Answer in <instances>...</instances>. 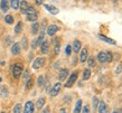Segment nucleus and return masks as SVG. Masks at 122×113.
Returning a JSON list of instances; mask_svg holds the SVG:
<instances>
[{"label":"nucleus","instance_id":"f257e3e1","mask_svg":"<svg viewBox=\"0 0 122 113\" xmlns=\"http://www.w3.org/2000/svg\"><path fill=\"white\" fill-rule=\"evenodd\" d=\"M25 15H26L27 20H28V21H31V22H36V20H37V18H38V14H37V11H36V9L34 7H30V6H29V8L27 9Z\"/></svg>","mask_w":122,"mask_h":113},{"label":"nucleus","instance_id":"f03ea898","mask_svg":"<svg viewBox=\"0 0 122 113\" xmlns=\"http://www.w3.org/2000/svg\"><path fill=\"white\" fill-rule=\"evenodd\" d=\"M22 71H24V65L21 63H16L12 65V68H11V73H12V76L15 78H18L20 75L22 74Z\"/></svg>","mask_w":122,"mask_h":113},{"label":"nucleus","instance_id":"7ed1b4c3","mask_svg":"<svg viewBox=\"0 0 122 113\" xmlns=\"http://www.w3.org/2000/svg\"><path fill=\"white\" fill-rule=\"evenodd\" d=\"M77 76H78V72H77V71H74V72H73V73L68 76V80H67L66 84H65L64 86H65L66 88L72 87V86L74 85V83L76 82V80H77Z\"/></svg>","mask_w":122,"mask_h":113},{"label":"nucleus","instance_id":"20e7f679","mask_svg":"<svg viewBox=\"0 0 122 113\" xmlns=\"http://www.w3.org/2000/svg\"><path fill=\"white\" fill-rule=\"evenodd\" d=\"M44 64H45L44 57H37V58H35V61L33 62V68L34 69H39L44 66Z\"/></svg>","mask_w":122,"mask_h":113},{"label":"nucleus","instance_id":"39448f33","mask_svg":"<svg viewBox=\"0 0 122 113\" xmlns=\"http://www.w3.org/2000/svg\"><path fill=\"white\" fill-rule=\"evenodd\" d=\"M34 110H35V105L31 101H27L25 103V106H24V111L22 113H34Z\"/></svg>","mask_w":122,"mask_h":113},{"label":"nucleus","instance_id":"423d86ee","mask_svg":"<svg viewBox=\"0 0 122 113\" xmlns=\"http://www.w3.org/2000/svg\"><path fill=\"white\" fill-rule=\"evenodd\" d=\"M61 88H62V84L59 83H55L54 85H53V87L51 88V95L52 96H57L58 95V93L61 92Z\"/></svg>","mask_w":122,"mask_h":113},{"label":"nucleus","instance_id":"0eeeda50","mask_svg":"<svg viewBox=\"0 0 122 113\" xmlns=\"http://www.w3.org/2000/svg\"><path fill=\"white\" fill-rule=\"evenodd\" d=\"M58 30H59V27H58V26H56V25H49L47 27V30H46V31H47V35H48V36H54V35H55V34L57 33Z\"/></svg>","mask_w":122,"mask_h":113},{"label":"nucleus","instance_id":"6e6552de","mask_svg":"<svg viewBox=\"0 0 122 113\" xmlns=\"http://www.w3.org/2000/svg\"><path fill=\"white\" fill-rule=\"evenodd\" d=\"M44 7L46 10L49 11V14H52V15H57L59 12V9L57 7H55V6H52V5H48V4H45Z\"/></svg>","mask_w":122,"mask_h":113},{"label":"nucleus","instance_id":"1a4fd4ad","mask_svg":"<svg viewBox=\"0 0 122 113\" xmlns=\"http://www.w3.org/2000/svg\"><path fill=\"white\" fill-rule=\"evenodd\" d=\"M68 74H70V72H68V69H67V68H62V69H61V72H59L58 80L61 81V82H63V81H65V80L67 78V76H68Z\"/></svg>","mask_w":122,"mask_h":113},{"label":"nucleus","instance_id":"9d476101","mask_svg":"<svg viewBox=\"0 0 122 113\" xmlns=\"http://www.w3.org/2000/svg\"><path fill=\"white\" fill-rule=\"evenodd\" d=\"M89 58V53H87V49L86 48H83L81 51V54H80V62L84 63L85 61H87Z\"/></svg>","mask_w":122,"mask_h":113},{"label":"nucleus","instance_id":"9b49d317","mask_svg":"<svg viewBox=\"0 0 122 113\" xmlns=\"http://www.w3.org/2000/svg\"><path fill=\"white\" fill-rule=\"evenodd\" d=\"M82 48V44L81 41L78 39H75L74 41H73V46H72V51H74V53H78V51H81Z\"/></svg>","mask_w":122,"mask_h":113},{"label":"nucleus","instance_id":"f8f14e48","mask_svg":"<svg viewBox=\"0 0 122 113\" xmlns=\"http://www.w3.org/2000/svg\"><path fill=\"white\" fill-rule=\"evenodd\" d=\"M99 113H107V106L103 101H99V105H97Z\"/></svg>","mask_w":122,"mask_h":113},{"label":"nucleus","instance_id":"ddd939ff","mask_svg":"<svg viewBox=\"0 0 122 113\" xmlns=\"http://www.w3.org/2000/svg\"><path fill=\"white\" fill-rule=\"evenodd\" d=\"M48 49H49V44H48L47 40H44L41 44V51L43 54H47L48 51H49Z\"/></svg>","mask_w":122,"mask_h":113},{"label":"nucleus","instance_id":"4468645a","mask_svg":"<svg viewBox=\"0 0 122 113\" xmlns=\"http://www.w3.org/2000/svg\"><path fill=\"white\" fill-rule=\"evenodd\" d=\"M20 44L18 43H16V44L12 45V47H11V54L12 55H19L20 54Z\"/></svg>","mask_w":122,"mask_h":113},{"label":"nucleus","instance_id":"2eb2a0df","mask_svg":"<svg viewBox=\"0 0 122 113\" xmlns=\"http://www.w3.org/2000/svg\"><path fill=\"white\" fill-rule=\"evenodd\" d=\"M9 92H8V87L6 85H1L0 86V96L1 98H7Z\"/></svg>","mask_w":122,"mask_h":113},{"label":"nucleus","instance_id":"dca6fc26","mask_svg":"<svg viewBox=\"0 0 122 113\" xmlns=\"http://www.w3.org/2000/svg\"><path fill=\"white\" fill-rule=\"evenodd\" d=\"M19 8H20L21 14H26L27 9L29 8V6H28V2H27V1H20V6H19Z\"/></svg>","mask_w":122,"mask_h":113},{"label":"nucleus","instance_id":"f3484780","mask_svg":"<svg viewBox=\"0 0 122 113\" xmlns=\"http://www.w3.org/2000/svg\"><path fill=\"white\" fill-rule=\"evenodd\" d=\"M0 8H1V10L4 11V12H7L8 9H9V2H8L7 0H2L0 2Z\"/></svg>","mask_w":122,"mask_h":113},{"label":"nucleus","instance_id":"a211bd4d","mask_svg":"<svg viewBox=\"0 0 122 113\" xmlns=\"http://www.w3.org/2000/svg\"><path fill=\"white\" fill-rule=\"evenodd\" d=\"M97 59L100 63H107V53L104 51H100L97 54Z\"/></svg>","mask_w":122,"mask_h":113},{"label":"nucleus","instance_id":"6ab92c4d","mask_svg":"<svg viewBox=\"0 0 122 113\" xmlns=\"http://www.w3.org/2000/svg\"><path fill=\"white\" fill-rule=\"evenodd\" d=\"M82 100H77L76 101V104H75V108H74V112L73 113H81L82 111Z\"/></svg>","mask_w":122,"mask_h":113},{"label":"nucleus","instance_id":"aec40b11","mask_svg":"<svg viewBox=\"0 0 122 113\" xmlns=\"http://www.w3.org/2000/svg\"><path fill=\"white\" fill-rule=\"evenodd\" d=\"M45 102H46V101H45V98H43V96L38 98L37 102H36V108H37V110H41V108L45 105Z\"/></svg>","mask_w":122,"mask_h":113},{"label":"nucleus","instance_id":"412c9836","mask_svg":"<svg viewBox=\"0 0 122 113\" xmlns=\"http://www.w3.org/2000/svg\"><path fill=\"white\" fill-rule=\"evenodd\" d=\"M99 38H100V39H102L103 41H105V43H107V44H112V45L115 44L114 40L111 39V38H107V37L104 36V35H99Z\"/></svg>","mask_w":122,"mask_h":113},{"label":"nucleus","instance_id":"4be33fe9","mask_svg":"<svg viewBox=\"0 0 122 113\" xmlns=\"http://www.w3.org/2000/svg\"><path fill=\"white\" fill-rule=\"evenodd\" d=\"M38 31H39V24L38 22H34L33 26H31V33H33V35H36Z\"/></svg>","mask_w":122,"mask_h":113},{"label":"nucleus","instance_id":"5701e85b","mask_svg":"<svg viewBox=\"0 0 122 113\" xmlns=\"http://www.w3.org/2000/svg\"><path fill=\"white\" fill-rule=\"evenodd\" d=\"M90 77H91V71H90V68H85L83 71V80L87 81Z\"/></svg>","mask_w":122,"mask_h":113},{"label":"nucleus","instance_id":"b1692460","mask_svg":"<svg viewBox=\"0 0 122 113\" xmlns=\"http://www.w3.org/2000/svg\"><path fill=\"white\" fill-rule=\"evenodd\" d=\"M45 83H46V80H45L44 75L38 76V78H37V85H38V86H39V87H41L43 85H45Z\"/></svg>","mask_w":122,"mask_h":113},{"label":"nucleus","instance_id":"393cba45","mask_svg":"<svg viewBox=\"0 0 122 113\" xmlns=\"http://www.w3.org/2000/svg\"><path fill=\"white\" fill-rule=\"evenodd\" d=\"M9 4H10L11 8L16 10V9H18L19 6H20V1H19V0H12V1H10Z\"/></svg>","mask_w":122,"mask_h":113},{"label":"nucleus","instance_id":"a878e982","mask_svg":"<svg viewBox=\"0 0 122 113\" xmlns=\"http://www.w3.org/2000/svg\"><path fill=\"white\" fill-rule=\"evenodd\" d=\"M30 78H31V77H30V72L27 69V71H25V73H24V75H22V81H24L25 83H27Z\"/></svg>","mask_w":122,"mask_h":113},{"label":"nucleus","instance_id":"bb28decb","mask_svg":"<svg viewBox=\"0 0 122 113\" xmlns=\"http://www.w3.org/2000/svg\"><path fill=\"white\" fill-rule=\"evenodd\" d=\"M5 21L7 22L8 25H12L14 24V17L11 15H6V17H5Z\"/></svg>","mask_w":122,"mask_h":113},{"label":"nucleus","instance_id":"cd10ccee","mask_svg":"<svg viewBox=\"0 0 122 113\" xmlns=\"http://www.w3.org/2000/svg\"><path fill=\"white\" fill-rule=\"evenodd\" d=\"M21 30H22V22L19 21V22H17V25L15 27V33L19 34V33H21Z\"/></svg>","mask_w":122,"mask_h":113},{"label":"nucleus","instance_id":"c85d7f7f","mask_svg":"<svg viewBox=\"0 0 122 113\" xmlns=\"http://www.w3.org/2000/svg\"><path fill=\"white\" fill-rule=\"evenodd\" d=\"M21 112V104L20 103H17L15 106H14V109H12V113H20Z\"/></svg>","mask_w":122,"mask_h":113},{"label":"nucleus","instance_id":"c756f323","mask_svg":"<svg viewBox=\"0 0 122 113\" xmlns=\"http://www.w3.org/2000/svg\"><path fill=\"white\" fill-rule=\"evenodd\" d=\"M87 64H89L90 67H94L95 66V58H94V56H91L87 58Z\"/></svg>","mask_w":122,"mask_h":113},{"label":"nucleus","instance_id":"7c9ffc66","mask_svg":"<svg viewBox=\"0 0 122 113\" xmlns=\"http://www.w3.org/2000/svg\"><path fill=\"white\" fill-rule=\"evenodd\" d=\"M92 105H93V110L95 111L96 109H97V105H99V98H96V96H94L92 100Z\"/></svg>","mask_w":122,"mask_h":113},{"label":"nucleus","instance_id":"2f4dec72","mask_svg":"<svg viewBox=\"0 0 122 113\" xmlns=\"http://www.w3.org/2000/svg\"><path fill=\"white\" fill-rule=\"evenodd\" d=\"M33 84H34V81H33V78H30L26 83V90H30V88L33 87Z\"/></svg>","mask_w":122,"mask_h":113},{"label":"nucleus","instance_id":"473e14b6","mask_svg":"<svg viewBox=\"0 0 122 113\" xmlns=\"http://www.w3.org/2000/svg\"><path fill=\"white\" fill-rule=\"evenodd\" d=\"M21 45H22V48H24V49H27V48H28V45H27V38H26V37H24V38H22Z\"/></svg>","mask_w":122,"mask_h":113},{"label":"nucleus","instance_id":"72a5a7b5","mask_svg":"<svg viewBox=\"0 0 122 113\" xmlns=\"http://www.w3.org/2000/svg\"><path fill=\"white\" fill-rule=\"evenodd\" d=\"M38 46V43H37V38H35V39L31 40V48L33 49H36Z\"/></svg>","mask_w":122,"mask_h":113},{"label":"nucleus","instance_id":"f704fd0d","mask_svg":"<svg viewBox=\"0 0 122 113\" xmlns=\"http://www.w3.org/2000/svg\"><path fill=\"white\" fill-rule=\"evenodd\" d=\"M65 53H66L67 56H70L71 53H72V46L71 45H67L66 48H65Z\"/></svg>","mask_w":122,"mask_h":113},{"label":"nucleus","instance_id":"c9c22d12","mask_svg":"<svg viewBox=\"0 0 122 113\" xmlns=\"http://www.w3.org/2000/svg\"><path fill=\"white\" fill-rule=\"evenodd\" d=\"M81 112H82V113H91V112H90V106L87 105V104H85L84 108L82 109Z\"/></svg>","mask_w":122,"mask_h":113},{"label":"nucleus","instance_id":"e433bc0d","mask_svg":"<svg viewBox=\"0 0 122 113\" xmlns=\"http://www.w3.org/2000/svg\"><path fill=\"white\" fill-rule=\"evenodd\" d=\"M121 72H122V64H119V65L117 66V68H115V74L119 75Z\"/></svg>","mask_w":122,"mask_h":113},{"label":"nucleus","instance_id":"4c0bfd02","mask_svg":"<svg viewBox=\"0 0 122 113\" xmlns=\"http://www.w3.org/2000/svg\"><path fill=\"white\" fill-rule=\"evenodd\" d=\"M112 54L110 51H107V62H112Z\"/></svg>","mask_w":122,"mask_h":113},{"label":"nucleus","instance_id":"58836bf2","mask_svg":"<svg viewBox=\"0 0 122 113\" xmlns=\"http://www.w3.org/2000/svg\"><path fill=\"white\" fill-rule=\"evenodd\" d=\"M12 43V38H11L10 36H8L7 38H6V45H9Z\"/></svg>","mask_w":122,"mask_h":113},{"label":"nucleus","instance_id":"ea45409f","mask_svg":"<svg viewBox=\"0 0 122 113\" xmlns=\"http://www.w3.org/2000/svg\"><path fill=\"white\" fill-rule=\"evenodd\" d=\"M41 113H51V109H49V106H46V108L41 111Z\"/></svg>","mask_w":122,"mask_h":113},{"label":"nucleus","instance_id":"a19ab883","mask_svg":"<svg viewBox=\"0 0 122 113\" xmlns=\"http://www.w3.org/2000/svg\"><path fill=\"white\" fill-rule=\"evenodd\" d=\"M64 101H67V103H70L71 98H70V96H65V98H64Z\"/></svg>","mask_w":122,"mask_h":113},{"label":"nucleus","instance_id":"79ce46f5","mask_svg":"<svg viewBox=\"0 0 122 113\" xmlns=\"http://www.w3.org/2000/svg\"><path fill=\"white\" fill-rule=\"evenodd\" d=\"M59 113H67V110L66 109H61L59 110Z\"/></svg>","mask_w":122,"mask_h":113},{"label":"nucleus","instance_id":"37998d69","mask_svg":"<svg viewBox=\"0 0 122 113\" xmlns=\"http://www.w3.org/2000/svg\"><path fill=\"white\" fill-rule=\"evenodd\" d=\"M35 2H36V4H37V5H41V4H43V1H39V0H36Z\"/></svg>","mask_w":122,"mask_h":113},{"label":"nucleus","instance_id":"c03bdc74","mask_svg":"<svg viewBox=\"0 0 122 113\" xmlns=\"http://www.w3.org/2000/svg\"><path fill=\"white\" fill-rule=\"evenodd\" d=\"M112 113H118V112H117V111H114V112H112Z\"/></svg>","mask_w":122,"mask_h":113},{"label":"nucleus","instance_id":"a18cd8bd","mask_svg":"<svg viewBox=\"0 0 122 113\" xmlns=\"http://www.w3.org/2000/svg\"><path fill=\"white\" fill-rule=\"evenodd\" d=\"M119 113H122V110H121V111H120V112H119Z\"/></svg>","mask_w":122,"mask_h":113},{"label":"nucleus","instance_id":"49530a36","mask_svg":"<svg viewBox=\"0 0 122 113\" xmlns=\"http://www.w3.org/2000/svg\"><path fill=\"white\" fill-rule=\"evenodd\" d=\"M1 113H7V112H1Z\"/></svg>","mask_w":122,"mask_h":113},{"label":"nucleus","instance_id":"de8ad7c7","mask_svg":"<svg viewBox=\"0 0 122 113\" xmlns=\"http://www.w3.org/2000/svg\"><path fill=\"white\" fill-rule=\"evenodd\" d=\"M0 82H1V77H0Z\"/></svg>","mask_w":122,"mask_h":113},{"label":"nucleus","instance_id":"09e8293b","mask_svg":"<svg viewBox=\"0 0 122 113\" xmlns=\"http://www.w3.org/2000/svg\"><path fill=\"white\" fill-rule=\"evenodd\" d=\"M121 110H122V108H121Z\"/></svg>","mask_w":122,"mask_h":113}]
</instances>
